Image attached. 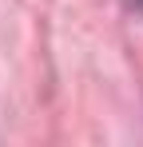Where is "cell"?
Returning <instances> with one entry per match:
<instances>
[{
    "label": "cell",
    "mask_w": 143,
    "mask_h": 147,
    "mask_svg": "<svg viewBox=\"0 0 143 147\" xmlns=\"http://www.w3.org/2000/svg\"><path fill=\"white\" fill-rule=\"evenodd\" d=\"M135 4H143V0H135Z\"/></svg>",
    "instance_id": "obj_1"
}]
</instances>
